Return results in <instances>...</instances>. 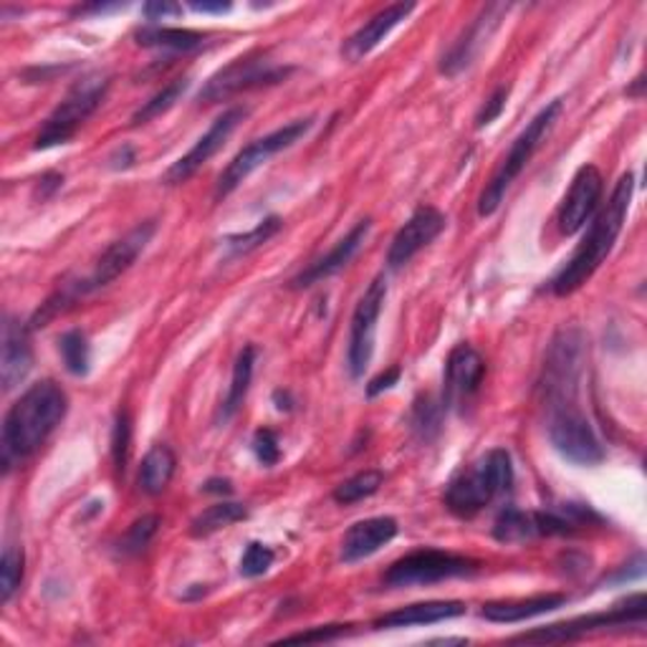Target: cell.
<instances>
[{
	"label": "cell",
	"mask_w": 647,
	"mask_h": 647,
	"mask_svg": "<svg viewBox=\"0 0 647 647\" xmlns=\"http://www.w3.org/2000/svg\"><path fill=\"white\" fill-rule=\"evenodd\" d=\"M69 409V397L61 384L41 380L15 400L3 420V465L26 461L59 428Z\"/></svg>",
	"instance_id": "cell-1"
},
{
	"label": "cell",
	"mask_w": 647,
	"mask_h": 647,
	"mask_svg": "<svg viewBox=\"0 0 647 647\" xmlns=\"http://www.w3.org/2000/svg\"><path fill=\"white\" fill-rule=\"evenodd\" d=\"M633 193H635V177L633 172H625V175L620 177V183L614 185L608 205H604L600 216L594 218V223L585 235V241L579 243L575 256H571L567 264H564L562 271L554 276L552 291L556 297H569V293L581 289V286L594 276L597 268L604 264V258L610 256L614 243L620 239L622 226H625L629 203H633Z\"/></svg>",
	"instance_id": "cell-2"
},
{
	"label": "cell",
	"mask_w": 647,
	"mask_h": 647,
	"mask_svg": "<svg viewBox=\"0 0 647 647\" xmlns=\"http://www.w3.org/2000/svg\"><path fill=\"white\" fill-rule=\"evenodd\" d=\"M513 486V463L506 448H494L458 473L446 488V506L458 519H473Z\"/></svg>",
	"instance_id": "cell-3"
},
{
	"label": "cell",
	"mask_w": 647,
	"mask_h": 647,
	"mask_svg": "<svg viewBox=\"0 0 647 647\" xmlns=\"http://www.w3.org/2000/svg\"><path fill=\"white\" fill-rule=\"evenodd\" d=\"M562 109H564V100L562 96H556V100L548 102L544 109L529 122L527 129H523V132L513 139L511 150L504 158L501 167L496 170V175L490 177V183L483 187V193L478 198V216L481 218L494 216V212L498 210V205L504 203L506 193H509L511 185L516 183V177L521 175L523 167L529 165L531 158H534L539 147H542V142L548 137V132L554 129Z\"/></svg>",
	"instance_id": "cell-4"
},
{
	"label": "cell",
	"mask_w": 647,
	"mask_h": 647,
	"mask_svg": "<svg viewBox=\"0 0 647 647\" xmlns=\"http://www.w3.org/2000/svg\"><path fill=\"white\" fill-rule=\"evenodd\" d=\"M106 92H109L106 73H89V77L77 81L71 92L63 96V102L46 117L36 137V150H51V147L67 145L79 132V127L100 109Z\"/></svg>",
	"instance_id": "cell-5"
},
{
	"label": "cell",
	"mask_w": 647,
	"mask_h": 647,
	"mask_svg": "<svg viewBox=\"0 0 647 647\" xmlns=\"http://www.w3.org/2000/svg\"><path fill=\"white\" fill-rule=\"evenodd\" d=\"M314 125H316V117L293 119V122H289V125L274 129L271 135L253 139L249 147H243V150L235 154V158L231 160V165H228L223 170V175L218 177L216 200H226L228 195L239 190V187L243 185V180L249 177L251 172H256L261 165H266L274 154L289 150V147L299 142V139H304L311 129H314Z\"/></svg>",
	"instance_id": "cell-6"
},
{
	"label": "cell",
	"mask_w": 647,
	"mask_h": 647,
	"mask_svg": "<svg viewBox=\"0 0 647 647\" xmlns=\"http://www.w3.org/2000/svg\"><path fill=\"white\" fill-rule=\"evenodd\" d=\"M647 617V600L643 592H637L620 604H614L608 612H594L587 617H577L569 622H559V625L539 627L534 633H523L513 637V643H569L579 640V637L604 633V629H617V627H643Z\"/></svg>",
	"instance_id": "cell-7"
},
{
	"label": "cell",
	"mask_w": 647,
	"mask_h": 647,
	"mask_svg": "<svg viewBox=\"0 0 647 647\" xmlns=\"http://www.w3.org/2000/svg\"><path fill=\"white\" fill-rule=\"evenodd\" d=\"M481 569V564L471 556L440 552V548H417L405 554L392 567L384 571V585L388 587H428L438 581L471 577Z\"/></svg>",
	"instance_id": "cell-8"
},
{
	"label": "cell",
	"mask_w": 647,
	"mask_h": 647,
	"mask_svg": "<svg viewBox=\"0 0 647 647\" xmlns=\"http://www.w3.org/2000/svg\"><path fill=\"white\" fill-rule=\"evenodd\" d=\"M291 71H293L291 67L271 61L266 54L241 56V59L231 61L226 69L212 73V77L205 81V86L198 94V102H205V104L226 102L235 94L249 92V89L278 84V81H284Z\"/></svg>",
	"instance_id": "cell-9"
},
{
	"label": "cell",
	"mask_w": 647,
	"mask_h": 647,
	"mask_svg": "<svg viewBox=\"0 0 647 647\" xmlns=\"http://www.w3.org/2000/svg\"><path fill=\"white\" fill-rule=\"evenodd\" d=\"M548 440L556 453L577 465H600L604 461V446L577 403H562L548 407Z\"/></svg>",
	"instance_id": "cell-10"
},
{
	"label": "cell",
	"mask_w": 647,
	"mask_h": 647,
	"mask_svg": "<svg viewBox=\"0 0 647 647\" xmlns=\"http://www.w3.org/2000/svg\"><path fill=\"white\" fill-rule=\"evenodd\" d=\"M384 299H388V281H384V276H377L374 281L367 286L362 299L357 301L355 314H351L347 367L355 380H359L372 362L377 322H380Z\"/></svg>",
	"instance_id": "cell-11"
},
{
	"label": "cell",
	"mask_w": 647,
	"mask_h": 647,
	"mask_svg": "<svg viewBox=\"0 0 647 647\" xmlns=\"http://www.w3.org/2000/svg\"><path fill=\"white\" fill-rule=\"evenodd\" d=\"M154 233H158V223L154 220H145V223L135 226L127 235H122L119 241H114L94 264V271L84 281H79L81 293L100 291L112 281H117L122 274L129 271L135 261L142 256V251L150 245Z\"/></svg>",
	"instance_id": "cell-12"
},
{
	"label": "cell",
	"mask_w": 647,
	"mask_h": 647,
	"mask_svg": "<svg viewBox=\"0 0 647 647\" xmlns=\"http://www.w3.org/2000/svg\"><path fill=\"white\" fill-rule=\"evenodd\" d=\"M245 117H249V109H245V106H231V109L220 114V117L210 125L208 132L193 145V150L183 154V158H180L175 165L165 172V185H183L185 180H190L195 172L205 165V162L216 158V154L223 150L226 142L231 139V135L239 129V125Z\"/></svg>",
	"instance_id": "cell-13"
},
{
	"label": "cell",
	"mask_w": 647,
	"mask_h": 647,
	"mask_svg": "<svg viewBox=\"0 0 647 647\" xmlns=\"http://www.w3.org/2000/svg\"><path fill=\"white\" fill-rule=\"evenodd\" d=\"M509 13V5L504 3H490L478 13V19L463 31V36L450 46V51L440 61V73L446 77H458L465 69L473 67V61L478 59L483 48L488 46L490 36L496 34V28L501 26L504 15Z\"/></svg>",
	"instance_id": "cell-14"
},
{
	"label": "cell",
	"mask_w": 647,
	"mask_h": 647,
	"mask_svg": "<svg viewBox=\"0 0 647 647\" xmlns=\"http://www.w3.org/2000/svg\"><path fill=\"white\" fill-rule=\"evenodd\" d=\"M602 172L594 165H581L575 180H571L569 193L564 195V200L559 205V216H556L562 235H575L579 228L594 216L597 205L602 200Z\"/></svg>",
	"instance_id": "cell-15"
},
{
	"label": "cell",
	"mask_w": 647,
	"mask_h": 647,
	"mask_svg": "<svg viewBox=\"0 0 647 647\" xmlns=\"http://www.w3.org/2000/svg\"><path fill=\"white\" fill-rule=\"evenodd\" d=\"M443 228L446 216L438 208H432V205L417 208L413 216L407 218V223L395 233V239H392L388 251V266L397 271V268L409 264L413 256H417L425 245H430L440 233H443Z\"/></svg>",
	"instance_id": "cell-16"
},
{
	"label": "cell",
	"mask_w": 647,
	"mask_h": 647,
	"mask_svg": "<svg viewBox=\"0 0 647 647\" xmlns=\"http://www.w3.org/2000/svg\"><path fill=\"white\" fill-rule=\"evenodd\" d=\"M486 377V362L471 344H458L448 355L446 382H443V407H465L481 390Z\"/></svg>",
	"instance_id": "cell-17"
},
{
	"label": "cell",
	"mask_w": 647,
	"mask_h": 647,
	"mask_svg": "<svg viewBox=\"0 0 647 647\" xmlns=\"http://www.w3.org/2000/svg\"><path fill=\"white\" fill-rule=\"evenodd\" d=\"M415 11V3H392L382 8L380 13H374L362 28H357L342 46V59L349 63L362 61L367 54H372L377 46L403 23L409 13Z\"/></svg>",
	"instance_id": "cell-18"
},
{
	"label": "cell",
	"mask_w": 647,
	"mask_h": 647,
	"mask_svg": "<svg viewBox=\"0 0 647 647\" xmlns=\"http://www.w3.org/2000/svg\"><path fill=\"white\" fill-rule=\"evenodd\" d=\"M370 231H372V220L370 218L359 220V223L351 228V231L344 235V239L334 245L326 256L316 258L309 268H304V271H301L299 276L291 278V289H309V286H314L319 281H324V278L339 274L342 268L347 266L351 258H355V253L362 249V243L367 241Z\"/></svg>",
	"instance_id": "cell-19"
},
{
	"label": "cell",
	"mask_w": 647,
	"mask_h": 647,
	"mask_svg": "<svg viewBox=\"0 0 647 647\" xmlns=\"http://www.w3.org/2000/svg\"><path fill=\"white\" fill-rule=\"evenodd\" d=\"M3 355H0V380L3 390L11 392L26 380V374L34 367V349H31L28 326H23L19 319L5 316L3 324V344H0Z\"/></svg>",
	"instance_id": "cell-20"
},
{
	"label": "cell",
	"mask_w": 647,
	"mask_h": 647,
	"mask_svg": "<svg viewBox=\"0 0 647 647\" xmlns=\"http://www.w3.org/2000/svg\"><path fill=\"white\" fill-rule=\"evenodd\" d=\"M397 531L400 527L392 516H374V519L357 521L342 539V562L355 564L367 559V556L380 552L382 546H388L397 536Z\"/></svg>",
	"instance_id": "cell-21"
},
{
	"label": "cell",
	"mask_w": 647,
	"mask_h": 647,
	"mask_svg": "<svg viewBox=\"0 0 647 647\" xmlns=\"http://www.w3.org/2000/svg\"><path fill=\"white\" fill-rule=\"evenodd\" d=\"M465 602L458 600H436V602H417L407 604V608L392 610L382 614L374 622L377 629H400V627H413V625H436V622H446L465 614Z\"/></svg>",
	"instance_id": "cell-22"
},
{
	"label": "cell",
	"mask_w": 647,
	"mask_h": 647,
	"mask_svg": "<svg viewBox=\"0 0 647 647\" xmlns=\"http://www.w3.org/2000/svg\"><path fill=\"white\" fill-rule=\"evenodd\" d=\"M567 604V594L548 592V594H534L527 597V600H496L483 604V617L490 622H523L531 617H539V614L554 612Z\"/></svg>",
	"instance_id": "cell-23"
},
{
	"label": "cell",
	"mask_w": 647,
	"mask_h": 647,
	"mask_svg": "<svg viewBox=\"0 0 647 647\" xmlns=\"http://www.w3.org/2000/svg\"><path fill=\"white\" fill-rule=\"evenodd\" d=\"M177 458L172 453L170 446L158 443L147 450L142 458V465H139V490L147 496H160L162 490L170 486L172 476H175Z\"/></svg>",
	"instance_id": "cell-24"
},
{
	"label": "cell",
	"mask_w": 647,
	"mask_h": 647,
	"mask_svg": "<svg viewBox=\"0 0 647 647\" xmlns=\"http://www.w3.org/2000/svg\"><path fill=\"white\" fill-rule=\"evenodd\" d=\"M135 38L145 48H162V51H195L205 44V34L190 28H170L158 26V23H147V26L135 31Z\"/></svg>",
	"instance_id": "cell-25"
},
{
	"label": "cell",
	"mask_w": 647,
	"mask_h": 647,
	"mask_svg": "<svg viewBox=\"0 0 647 647\" xmlns=\"http://www.w3.org/2000/svg\"><path fill=\"white\" fill-rule=\"evenodd\" d=\"M253 367H256V347L249 344V347H243V351L233 365L231 388H228V397H226L223 407H220V420L223 423H228L235 413H239L245 395H249L251 380H253Z\"/></svg>",
	"instance_id": "cell-26"
},
{
	"label": "cell",
	"mask_w": 647,
	"mask_h": 647,
	"mask_svg": "<svg viewBox=\"0 0 647 647\" xmlns=\"http://www.w3.org/2000/svg\"><path fill=\"white\" fill-rule=\"evenodd\" d=\"M245 516H249V509H245L243 504H233V501L212 504L190 521V536L205 539V536L216 534V531H220V529L233 527L235 521H243Z\"/></svg>",
	"instance_id": "cell-27"
},
{
	"label": "cell",
	"mask_w": 647,
	"mask_h": 647,
	"mask_svg": "<svg viewBox=\"0 0 647 647\" xmlns=\"http://www.w3.org/2000/svg\"><path fill=\"white\" fill-rule=\"evenodd\" d=\"M494 536L504 544H521V542H531V539H536L531 511L506 509L498 513V519L494 523Z\"/></svg>",
	"instance_id": "cell-28"
},
{
	"label": "cell",
	"mask_w": 647,
	"mask_h": 647,
	"mask_svg": "<svg viewBox=\"0 0 647 647\" xmlns=\"http://www.w3.org/2000/svg\"><path fill=\"white\" fill-rule=\"evenodd\" d=\"M61 359L67 365V370L77 377H84L92 370V344H89L86 334L81 330H71L59 339Z\"/></svg>",
	"instance_id": "cell-29"
},
{
	"label": "cell",
	"mask_w": 647,
	"mask_h": 647,
	"mask_svg": "<svg viewBox=\"0 0 647 647\" xmlns=\"http://www.w3.org/2000/svg\"><path fill=\"white\" fill-rule=\"evenodd\" d=\"M23 571H26V554L21 546L8 544L0 559V602L8 604L13 600L23 581Z\"/></svg>",
	"instance_id": "cell-30"
},
{
	"label": "cell",
	"mask_w": 647,
	"mask_h": 647,
	"mask_svg": "<svg viewBox=\"0 0 647 647\" xmlns=\"http://www.w3.org/2000/svg\"><path fill=\"white\" fill-rule=\"evenodd\" d=\"M187 86H190V81H187V79L170 81V84L162 86L150 102H145L142 106H139V109L135 112V117H132V125H147V122L158 119L160 114H165L167 109H172L180 96L187 92Z\"/></svg>",
	"instance_id": "cell-31"
},
{
	"label": "cell",
	"mask_w": 647,
	"mask_h": 647,
	"mask_svg": "<svg viewBox=\"0 0 647 647\" xmlns=\"http://www.w3.org/2000/svg\"><path fill=\"white\" fill-rule=\"evenodd\" d=\"M384 483V476L382 471H362L357 473V476L347 478L344 483H339L337 488H334V501L337 504H357V501H365V498L374 496L377 490H380V486Z\"/></svg>",
	"instance_id": "cell-32"
},
{
	"label": "cell",
	"mask_w": 647,
	"mask_h": 647,
	"mask_svg": "<svg viewBox=\"0 0 647 647\" xmlns=\"http://www.w3.org/2000/svg\"><path fill=\"white\" fill-rule=\"evenodd\" d=\"M281 218L278 216H268L266 220L253 228L249 233H239V235H228L226 239V249L231 251V256H245V253L261 249V245L268 243L274 235L281 231Z\"/></svg>",
	"instance_id": "cell-33"
},
{
	"label": "cell",
	"mask_w": 647,
	"mask_h": 647,
	"mask_svg": "<svg viewBox=\"0 0 647 647\" xmlns=\"http://www.w3.org/2000/svg\"><path fill=\"white\" fill-rule=\"evenodd\" d=\"M158 529H160V516L158 513L142 516V519H137L132 527H129L127 534L122 536L119 552L127 554V556L145 552V548L150 546V542L154 539V534H158Z\"/></svg>",
	"instance_id": "cell-34"
},
{
	"label": "cell",
	"mask_w": 647,
	"mask_h": 647,
	"mask_svg": "<svg viewBox=\"0 0 647 647\" xmlns=\"http://www.w3.org/2000/svg\"><path fill=\"white\" fill-rule=\"evenodd\" d=\"M129 450H132V417H129L127 409H119L112 430V458L119 473H125L127 469Z\"/></svg>",
	"instance_id": "cell-35"
},
{
	"label": "cell",
	"mask_w": 647,
	"mask_h": 647,
	"mask_svg": "<svg viewBox=\"0 0 647 647\" xmlns=\"http://www.w3.org/2000/svg\"><path fill=\"white\" fill-rule=\"evenodd\" d=\"M440 417H443V407L432 403V397L420 400L413 407V432L423 440H430L440 430Z\"/></svg>",
	"instance_id": "cell-36"
},
{
	"label": "cell",
	"mask_w": 647,
	"mask_h": 647,
	"mask_svg": "<svg viewBox=\"0 0 647 647\" xmlns=\"http://www.w3.org/2000/svg\"><path fill=\"white\" fill-rule=\"evenodd\" d=\"M274 559H276V554H274L271 546L253 542V544H249V548H245V554L241 559V575L249 577V579L266 575V571L274 567Z\"/></svg>",
	"instance_id": "cell-37"
},
{
	"label": "cell",
	"mask_w": 647,
	"mask_h": 647,
	"mask_svg": "<svg viewBox=\"0 0 647 647\" xmlns=\"http://www.w3.org/2000/svg\"><path fill=\"white\" fill-rule=\"evenodd\" d=\"M253 453H256L258 463L271 469L278 461H281V448H278V436L271 428H261L253 436Z\"/></svg>",
	"instance_id": "cell-38"
},
{
	"label": "cell",
	"mask_w": 647,
	"mask_h": 647,
	"mask_svg": "<svg viewBox=\"0 0 647 647\" xmlns=\"http://www.w3.org/2000/svg\"><path fill=\"white\" fill-rule=\"evenodd\" d=\"M509 94H511V89L509 86H498L494 94L488 96L486 100V104L481 106V112L476 114V127L478 129H483V127H488V125H494V122L501 117L504 114V109H506V102H509Z\"/></svg>",
	"instance_id": "cell-39"
},
{
	"label": "cell",
	"mask_w": 647,
	"mask_h": 647,
	"mask_svg": "<svg viewBox=\"0 0 647 647\" xmlns=\"http://www.w3.org/2000/svg\"><path fill=\"white\" fill-rule=\"evenodd\" d=\"M347 633H349L347 625H326V627L307 629V633L289 635V637H284V640H278V643H334V640H339V637H344Z\"/></svg>",
	"instance_id": "cell-40"
},
{
	"label": "cell",
	"mask_w": 647,
	"mask_h": 647,
	"mask_svg": "<svg viewBox=\"0 0 647 647\" xmlns=\"http://www.w3.org/2000/svg\"><path fill=\"white\" fill-rule=\"evenodd\" d=\"M400 374H403V370H400V367H390L388 372H382L380 377H374V380L370 382V388H367V395L377 397V395H382V392L392 390L400 382Z\"/></svg>",
	"instance_id": "cell-41"
},
{
	"label": "cell",
	"mask_w": 647,
	"mask_h": 647,
	"mask_svg": "<svg viewBox=\"0 0 647 647\" xmlns=\"http://www.w3.org/2000/svg\"><path fill=\"white\" fill-rule=\"evenodd\" d=\"M183 8L180 5H172V3H150L145 5V15L150 19V23H158L162 19H167V15H177Z\"/></svg>",
	"instance_id": "cell-42"
},
{
	"label": "cell",
	"mask_w": 647,
	"mask_h": 647,
	"mask_svg": "<svg viewBox=\"0 0 647 647\" xmlns=\"http://www.w3.org/2000/svg\"><path fill=\"white\" fill-rule=\"evenodd\" d=\"M112 162H114V170H125V167H129L135 162V150L129 145H125L122 147V150H117L112 154Z\"/></svg>",
	"instance_id": "cell-43"
},
{
	"label": "cell",
	"mask_w": 647,
	"mask_h": 647,
	"mask_svg": "<svg viewBox=\"0 0 647 647\" xmlns=\"http://www.w3.org/2000/svg\"><path fill=\"white\" fill-rule=\"evenodd\" d=\"M193 11H198V13H226V11H231V3H223V0H218V3H210V0H193Z\"/></svg>",
	"instance_id": "cell-44"
},
{
	"label": "cell",
	"mask_w": 647,
	"mask_h": 647,
	"mask_svg": "<svg viewBox=\"0 0 647 647\" xmlns=\"http://www.w3.org/2000/svg\"><path fill=\"white\" fill-rule=\"evenodd\" d=\"M203 490H205V494H231L233 483L228 481V478H210L203 486Z\"/></svg>",
	"instance_id": "cell-45"
},
{
	"label": "cell",
	"mask_w": 647,
	"mask_h": 647,
	"mask_svg": "<svg viewBox=\"0 0 647 647\" xmlns=\"http://www.w3.org/2000/svg\"><path fill=\"white\" fill-rule=\"evenodd\" d=\"M274 403H276L278 409H286V413H289V409H291V395H289V392L278 390V392H274Z\"/></svg>",
	"instance_id": "cell-46"
},
{
	"label": "cell",
	"mask_w": 647,
	"mask_h": 647,
	"mask_svg": "<svg viewBox=\"0 0 647 647\" xmlns=\"http://www.w3.org/2000/svg\"><path fill=\"white\" fill-rule=\"evenodd\" d=\"M640 89H643V77H637V79H635V86H633V89H627V94H629V96H640Z\"/></svg>",
	"instance_id": "cell-47"
}]
</instances>
